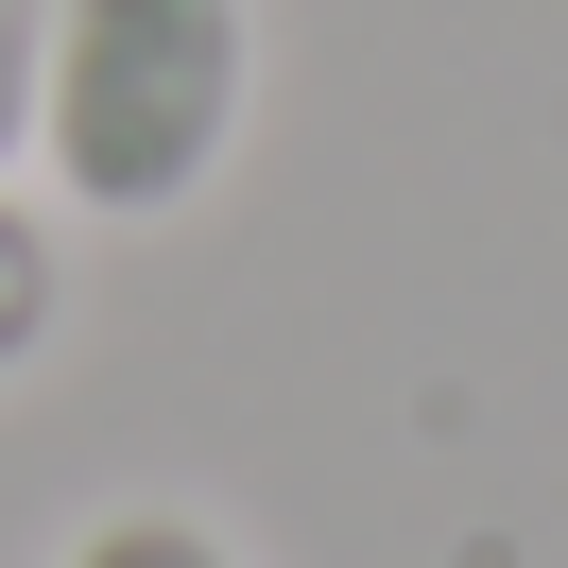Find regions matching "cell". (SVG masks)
I'll return each mask as SVG.
<instances>
[{"mask_svg":"<svg viewBox=\"0 0 568 568\" xmlns=\"http://www.w3.org/2000/svg\"><path fill=\"white\" fill-rule=\"evenodd\" d=\"M258 87V18L242 0H52V70H36V155L70 207L104 224H173L224 173Z\"/></svg>","mask_w":568,"mask_h":568,"instance_id":"1","label":"cell"},{"mask_svg":"<svg viewBox=\"0 0 568 568\" xmlns=\"http://www.w3.org/2000/svg\"><path fill=\"white\" fill-rule=\"evenodd\" d=\"M52 327H70V258H52V224L18 207V190H0V379L36 362Z\"/></svg>","mask_w":568,"mask_h":568,"instance_id":"2","label":"cell"},{"mask_svg":"<svg viewBox=\"0 0 568 568\" xmlns=\"http://www.w3.org/2000/svg\"><path fill=\"white\" fill-rule=\"evenodd\" d=\"M52 568H242V551H224L207 517H173V499H121V517H87Z\"/></svg>","mask_w":568,"mask_h":568,"instance_id":"3","label":"cell"},{"mask_svg":"<svg viewBox=\"0 0 568 568\" xmlns=\"http://www.w3.org/2000/svg\"><path fill=\"white\" fill-rule=\"evenodd\" d=\"M36 70H52V0H0V155H36Z\"/></svg>","mask_w":568,"mask_h":568,"instance_id":"4","label":"cell"}]
</instances>
